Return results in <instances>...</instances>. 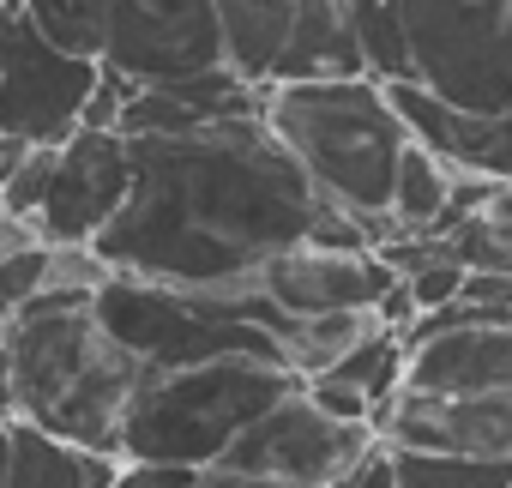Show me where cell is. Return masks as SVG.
Returning <instances> with one entry per match:
<instances>
[{
    "mask_svg": "<svg viewBox=\"0 0 512 488\" xmlns=\"http://www.w3.org/2000/svg\"><path fill=\"white\" fill-rule=\"evenodd\" d=\"M127 163V199L91 254L145 284L253 296L260 266L308 241L320 217L308 175L272 139L260 109L127 139Z\"/></svg>",
    "mask_w": 512,
    "mask_h": 488,
    "instance_id": "6da1fadb",
    "label": "cell"
},
{
    "mask_svg": "<svg viewBox=\"0 0 512 488\" xmlns=\"http://www.w3.org/2000/svg\"><path fill=\"white\" fill-rule=\"evenodd\" d=\"M0 344H7V362H13V416L37 422L67 446L115 458V440L145 368L97 326L91 296L37 290L0 326Z\"/></svg>",
    "mask_w": 512,
    "mask_h": 488,
    "instance_id": "7a4b0ae2",
    "label": "cell"
},
{
    "mask_svg": "<svg viewBox=\"0 0 512 488\" xmlns=\"http://www.w3.org/2000/svg\"><path fill=\"white\" fill-rule=\"evenodd\" d=\"M260 121L272 139L296 157L314 199L356 217L368 241H392V175L410 145L404 115L392 109L386 85L374 79H296V85H260Z\"/></svg>",
    "mask_w": 512,
    "mask_h": 488,
    "instance_id": "3957f363",
    "label": "cell"
},
{
    "mask_svg": "<svg viewBox=\"0 0 512 488\" xmlns=\"http://www.w3.org/2000/svg\"><path fill=\"white\" fill-rule=\"evenodd\" d=\"M302 380L266 350H229L187 368L139 374L115 458L121 464H217L241 428H253Z\"/></svg>",
    "mask_w": 512,
    "mask_h": 488,
    "instance_id": "277c9868",
    "label": "cell"
},
{
    "mask_svg": "<svg viewBox=\"0 0 512 488\" xmlns=\"http://www.w3.org/2000/svg\"><path fill=\"white\" fill-rule=\"evenodd\" d=\"M91 314L145 374L211 362V356H229V350L278 356V344H272L278 314L260 290L253 296H205V290H169V284L109 272L91 290Z\"/></svg>",
    "mask_w": 512,
    "mask_h": 488,
    "instance_id": "5b68a950",
    "label": "cell"
},
{
    "mask_svg": "<svg viewBox=\"0 0 512 488\" xmlns=\"http://www.w3.org/2000/svg\"><path fill=\"white\" fill-rule=\"evenodd\" d=\"M410 79L446 109H512V0H392Z\"/></svg>",
    "mask_w": 512,
    "mask_h": 488,
    "instance_id": "8992f818",
    "label": "cell"
},
{
    "mask_svg": "<svg viewBox=\"0 0 512 488\" xmlns=\"http://www.w3.org/2000/svg\"><path fill=\"white\" fill-rule=\"evenodd\" d=\"M97 61L55 49L25 13L7 19L0 43V139L19 145H67L85 121V103L97 91Z\"/></svg>",
    "mask_w": 512,
    "mask_h": 488,
    "instance_id": "52a82bcc",
    "label": "cell"
},
{
    "mask_svg": "<svg viewBox=\"0 0 512 488\" xmlns=\"http://www.w3.org/2000/svg\"><path fill=\"white\" fill-rule=\"evenodd\" d=\"M97 61L127 85H169L223 67V31L211 0H109Z\"/></svg>",
    "mask_w": 512,
    "mask_h": 488,
    "instance_id": "ba28073f",
    "label": "cell"
},
{
    "mask_svg": "<svg viewBox=\"0 0 512 488\" xmlns=\"http://www.w3.org/2000/svg\"><path fill=\"white\" fill-rule=\"evenodd\" d=\"M398 386L416 392H506L512 386V308H440L398 332Z\"/></svg>",
    "mask_w": 512,
    "mask_h": 488,
    "instance_id": "9c48e42d",
    "label": "cell"
},
{
    "mask_svg": "<svg viewBox=\"0 0 512 488\" xmlns=\"http://www.w3.org/2000/svg\"><path fill=\"white\" fill-rule=\"evenodd\" d=\"M368 446H374V428L338 422V416L314 410L308 392L296 386L290 398H278L253 428H241L235 446H229L217 464L247 470V476H266V482H284V488H326V482L344 476Z\"/></svg>",
    "mask_w": 512,
    "mask_h": 488,
    "instance_id": "30bf717a",
    "label": "cell"
},
{
    "mask_svg": "<svg viewBox=\"0 0 512 488\" xmlns=\"http://www.w3.org/2000/svg\"><path fill=\"white\" fill-rule=\"evenodd\" d=\"M374 440L392 452H452L512 464V386L506 392H416L392 386L374 416Z\"/></svg>",
    "mask_w": 512,
    "mask_h": 488,
    "instance_id": "8fae6325",
    "label": "cell"
},
{
    "mask_svg": "<svg viewBox=\"0 0 512 488\" xmlns=\"http://www.w3.org/2000/svg\"><path fill=\"white\" fill-rule=\"evenodd\" d=\"M127 175H133L127 139L115 127H79L67 145H55L49 193L37 205V235L49 248H91L127 199Z\"/></svg>",
    "mask_w": 512,
    "mask_h": 488,
    "instance_id": "7c38bea8",
    "label": "cell"
},
{
    "mask_svg": "<svg viewBox=\"0 0 512 488\" xmlns=\"http://www.w3.org/2000/svg\"><path fill=\"white\" fill-rule=\"evenodd\" d=\"M392 266L362 248H314V241H296V248L272 254L260 266V296L272 302L278 320H308V314H350V308H380V296L392 290Z\"/></svg>",
    "mask_w": 512,
    "mask_h": 488,
    "instance_id": "4fadbf2b",
    "label": "cell"
},
{
    "mask_svg": "<svg viewBox=\"0 0 512 488\" xmlns=\"http://www.w3.org/2000/svg\"><path fill=\"white\" fill-rule=\"evenodd\" d=\"M392 109L404 115L410 139L428 145L452 175L470 181H512V109L506 115H464L428 97L422 85H386Z\"/></svg>",
    "mask_w": 512,
    "mask_h": 488,
    "instance_id": "5bb4252c",
    "label": "cell"
},
{
    "mask_svg": "<svg viewBox=\"0 0 512 488\" xmlns=\"http://www.w3.org/2000/svg\"><path fill=\"white\" fill-rule=\"evenodd\" d=\"M296 79H368L350 0H296V19L284 31V49L266 85H296Z\"/></svg>",
    "mask_w": 512,
    "mask_h": 488,
    "instance_id": "9a60e30c",
    "label": "cell"
},
{
    "mask_svg": "<svg viewBox=\"0 0 512 488\" xmlns=\"http://www.w3.org/2000/svg\"><path fill=\"white\" fill-rule=\"evenodd\" d=\"M115 464L121 458L67 446L25 416H7L0 428V488H109Z\"/></svg>",
    "mask_w": 512,
    "mask_h": 488,
    "instance_id": "2e32d148",
    "label": "cell"
},
{
    "mask_svg": "<svg viewBox=\"0 0 512 488\" xmlns=\"http://www.w3.org/2000/svg\"><path fill=\"white\" fill-rule=\"evenodd\" d=\"M380 314L374 308H350V314H308V320H278L272 344H278V362L296 374V380H314L326 368H338L350 350H362L368 338H380Z\"/></svg>",
    "mask_w": 512,
    "mask_h": 488,
    "instance_id": "e0dca14e",
    "label": "cell"
},
{
    "mask_svg": "<svg viewBox=\"0 0 512 488\" xmlns=\"http://www.w3.org/2000/svg\"><path fill=\"white\" fill-rule=\"evenodd\" d=\"M217 31H223V67L247 85H266L272 61L284 49V31L296 19V0H211Z\"/></svg>",
    "mask_w": 512,
    "mask_h": 488,
    "instance_id": "ac0fdd59",
    "label": "cell"
},
{
    "mask_svg": "<svg viewBox=\"0 0 512 488\" xmlns=\"http://www.w3.org/2000/svg\"><path fill=\"white\" fill-rule=\"evenodd\" d=\"M452 187H458V175L428 145L410 139L398 157V175H392V199H386L392 235H440V223L452 211Z\"/></svg>",
    "mask_w": 512,
    "mask_h": 488,
    "instance_id": "d6986e66",
    "label": "cell"
},
{
    "mask_svg": "<svg viewBox=\"0 0 512 488\" xmlns=\"http://www.w3.org/2000/svg\"><path fill=\"white\" fill-rule=\"evenodd\" d=\"M356 19V49H362V73L374 85H404L410 79V55H404V31L392 0H350Z\"/></svg>",
    "mask_w": 512,
    "mask_h": 488,
    "instance_id": "ffe728a7",
    "label": "cell"
},
{
    "mask_svg": "<svg viewBox=\"0 0 512 488\" xmlns=\"http://www.w3.org/2000/svg\"><path fill=\"white\" fill-rule=\"evenodd\" d=\"M398 488H506L512 464L488 458H452V452H392Z\"/></svg>",
    "mask_w": 512,
    "mask_h": 488,
    "instance_id": "44dd1931",
    "label": "cell"
},
{
    "mask_svg": "<svg viewBox=\"0 0 512 488\" xmlns=\"http://www.w3.org/2000/svg\"><path fill=\"white\" fill-rule=\"evenodd\" d=\"M103 7L109 0H19V13L67 55H91L103 49Z\"/></svg>",
    "mask_w": 512,
    "mask_h": 488,
    "instance_id": "7402d4cb",
    "label": "cell"
},
{
    "mask_svg": "<svg viewBox=\"0 0 512 488\" xmlns=\"http://www.w3.org/2000/svg\"><path fill=\"white\" fill-rule=\"evenodd\" d=\"M109 488H284L229 464H115Z\"/></svg>",
    "mask_w": 512,
    "mask_h": 488,
    "instance_id": "603a6c76",
    "label": "cell"
},
{
    "mask_svg": "<svg viewBox=\"0 0 512 488\" xmlns=\"http://www.w3.org/2000/svg\"><path fill=\"white\" fill-rule=\"evenodd\" d=\"M43 278H49V241H43V235L19 241L13 254H0V326H7V320L43 290Z\"/></svg>",
    "mask_w": 512,
    "mask_h": 488,
    "instance_id": "cb8c5ba5",
    "label": "cell"
},
{
    "mask_svg": "<svg viewBox=\"0 0 512 488\" xmlns=\"http://www.w3.org/2000/svg\"><path fill=\"white\" fill-rule=\"evenodd\" d=\"M49 169H55V145H31V151L19 157V169L7 175V187H0V211L37 229V205H43V193H49Z\"/></svg>",
    "mask_w": 512,
    "mask_h": 488,
    "instance_id": "d4e9b609",
    "label": "cell"
},
{
    "mask_svg": "<svg viewBox=\"0 0 512 488\" xmlns=\"http://www.w3.org/2000/svg\"><path fill=\"white\" fill-rule=\"evenodd\" d=\"M326 488H398V470H392V446L386 440H374L344 476H332Z\"/></svg>",
    "mask_w": 512,
    "mask_h": 488,
    "instance_id": "484cf974",
    "label": "cell"
},
{
    "mask_svg": "<svg viewBox=\"0 0 512 488\" xmlns=\"http://www.w3.org/2000/svg\"><path fill=\"white\" fill-rule=\"evenodd\" d=\"M458 302L464 308H512V278H500V272H464Z\"/></svg>",
    "mask_w": 512,
    "mask_h": 488,
    "instance_id": "4316f807",
    "label": "cell"
},
{
    "mask_svg": "<svg viewBox=\"0 0 512 488\" xmlns=\"http://www.w3.org/2000/svg\"><path fill=\"white\" fill-rule=\"evenodd\" d=\"M13 416V362H7V344H0V422Z\"/></svg>",
    "mask_w": 512,
    "mask_h": 488,
    "instance_id": "83f0119b",
    "label": "cell"
},
{
    "mask_svg": "<svg viewBox=\"0 0 512 488\" xmlns=\"http://www.w3.org/2000/svg\"><path fill=\"white\" fill-rule=\"evenodd\" d=\"M7 19H13V13H7V7H0V43H7Z\"/></svg>",
    "mask_w": 512,
    "mask_h": 488,
    "instance_id": "f1b7e54d",
    "label": "cell"
},
{
    "mask_svg": "<svg viewBox=\"0 0 512 488\" xmlns=\"http://www.w3.org/2000/svg\"><path fill=\"white\" fill-rule=\"evenodd\" d=\"M0 7H7V13H19V0H0Z\"/></svg>",
    "mask_w": 512,
    "mask_h": 488,
    "instance_id": "f546056e",
    "label": "cell"
},
{
    "mask_svg": "<svg viewBox=\"0 0 512 488\" xmlns=\"http://www.w3.org/2000/svg\"><path fill=\"white\" fill-rule=\"evenodd\" d=\"M0 428H7V422H0Z\"/></svg>",
    "mask_w": 512,
    "mask_h": 488,
    "instance_id": "4dcf8cb0",
    "label": "cell"
},
{
    "mask_svg": "<svg viewBox=\"0 0 512 488\" xmlns=\"http://www.w3.org/2000/svg\"><path fill=\"white\" fill-rule=\"evenodd\" d=\"M506 488H512V482H506Z\"/></svg>",
    "mask_w": 512,
    "mask_h": 488,
    "instance_id": "1f68e13d",
    "label": "cell"
}]
</instances>
